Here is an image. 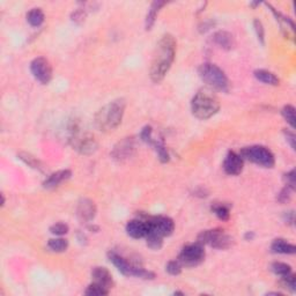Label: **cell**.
<instances>
[{
	"instance_id": "1",
	"label": "cell",
	"mask_w": 296,
	"mask_h": 296,
	"mask_svg": "<svg viewBox=\"0 0 296 296\" xmlns=\"http://www.w3.org/2000/svg\"><path fill=\"white\" fill-rule=\"evenodd\" d=\"M177 44L174 36L166 34L161 37L154 51L149 68V77L154 84H160L166 78L176 57Z\"/></svg>"
},
{
	"instance_id": "2",
	"label": "cell",
	"mask_w": 296,
	"mask_h": 296,
	"mask_svg": "<svg viewBox=\"0 0 296 296\" xmlns=\"http://www.w3.org/2000/svg\"><path fill=\"white\" fill-rule=\"evenodd\" d=\"M126 102L123 99H117L102 106L95 115V125L102 132L115 131L122 123L125 113Z\"/></svg>"
},
{
	"instance_id": "3",
	"label": "cell",
	"mask_w": 296,
	"mask_h": 296,
	"mask_svg": "<svg viewBox=\"0 0 296 296\" xmlns=\"http://www.w3.org/2000/svg\"><path fill=\"white\" fill-rule=\"evenodd\" d=\"M220 109L218 96L212 89L202 88L194 96L191 101V110L196 118L206 120L215 115Z\"/></svg>"
},
{
	"instance_id": "4",
	"label": "cell",
	"mask_w": 296,
	"mask_h": 296,
	"mask_svg": "<svg viewBox=\"0 0 296 296\" xmlns=\"http://www.w3.org/2000/svg\"><path fill=\"white\" fill-rule=\"evenodd\" d=\"M199 77L201 80L214 91L227 93L229 91V80L225 72L220 68L218 65L206 63L200 65L198 70Z\"/></svg>"
},
{
	"instance_id": "5",
	"label": "cell",
	"mask_w": 296,
	"mask_h": 296,
	"mask_svg": "<svg viewBox=\"0 0 296 296\" xmlns=\"http://www.w3.org/2000/svg\"><path fill=\"white\" fill-rule=\"evenodd\" d=\"M109 260L115 265L120 273L126 275V277H137L140 279H146V280H152V279L155 278V274L153 272L145 270L143 266H139V265L130 263L129 260L125 259V258L120 256L119 253L115 252V251H110L108 253Z\"/></svg>"
},
{
	"instance_id": "6",
	"label": "cell",
	"mask_w": 296,
	"mask_h": 296,
	"mask_svg": "<svg viewBox=\"0 0 296 296\" xmlns=\"http://www.w3.org/2000/svg\"><path fill=\"white\" fill-rule=\"evenodd\" d=\"M240 155L242 156L243 160L250 161L257 166L264 168H272L275 164L273 153L267 147L260 146V145L242 148Z\"/></svg>"
},
{
	"instance_id": "7",
	"label": "cell",
	"mask_w": 296,
	"mask_h": 296,
	"mask_svg": "<svg viewBox=\"0 0 296 296\" xmlns=\"http://www.w3.org/2000/svg\"><path fill=\"white\" fill-rule=\"evenodd\" d=\"M70 143L72 147L84 155L93 154L98 149V141L91 133L81 132L78 125L73 124L70 130Z\"/></svg>"
},
{
	"instance_id": "8",
	"label": "cell",
	"mask_w": 296,
	"mask_h": 296,
	"mask_svg": "<svg viewBox=\"0 0 296 296\" xmlns=\"http://www.w3.org/2000/svg\"><path fill=\"white\" fill-rule=\"evenodd\" d=\"M202 246L208 244L212 247L219 250H226L229 249L233 246L234 240L232 236L227 235L222 229H211V230H204L198 235V241Z\"/></svg>"
},
{
	"instance_id": "9",
	"label": "cell",
	"mask_w": 296,
	"mask_h": 296,
	"mask_svg": "<svg viewBox=\"0 0 296 296\" xmlns=\"http://www.w3.org/2000/svg\"><path fill=\"white\" fill-rule=\"evenodd\" d=\"M177 259L183 266H197V265L202 263L205 259L204 246L199 242L188 244V246H185L183 249H182L181 253L178 254Z\"/></svg>"
},
{
	"instance_id": "10",
	"label": "cell",
	"mask_w": 296,
	"mask_h": 296,
	"mask_svg": "<svg viewBox=\"0 0 296 296\" xmlns=\"http://www.w3.org/2000/svg\"><path fill=\"white\" fill-rule=\"evenodd\" d=\"M30 71L34 78L42 85H48L52 79V67L50 61L44 57H37L30 64Z\"/></svg>"
},
{
	"instance_id": "11",
	"label": "cell",
	"mask_w": 296,
	"mask_h": 296,
	"mask_svg": "<svg viewBox=\"0 0 296 296\" xmlns=\"http://www.w3.org/2000/svg\"><path fill=\"white\" fill-rule=\"evenodd\" d=\"M146 221L148 222V226H149V232L159 234L162 237L170 236L175 230V223L173 219L168 218V216H147Z\"/></svg>"
},
{
	"instance_id": "12",
	"label": "cell",
	"mask_w": 296,
	"mask_h": 296,
	"mask_svg": "<svg viewBox=\"0 0 296 296\" xmlns=\"http://www.w3.org/2000/svg\"><path fill=\"white\" fill-rule=\"evenodd\" d=\"M134 153H136V141L132 137H129L124 138L122 141H119L113 147L111 156L117 162H124V161L131 159L134 155Z\"/></svg>"
},
{
	"instance_id": "13",
	"label": "cell",
	"mask_w": 296,
	"mask_h": 296,
	"mask_svg": "<svg viewBox=\"0 0 296 296\" xmlns=\"http://www.w3.org/2000/svg\"><path fill=\"white\" fill-rule=\"evenodd\" d=\"M77 216L81 222H92L96 216V205L95 202L88 198H82L78 202Z\"/></svg>"
},
{
	"instance_id": "14",
	"label": "cell",
	"mask_w": 296,
	"mask_h": 296,
	"mask_svg": "<svg viewBox=\"0 0 296 296\" xmlns=\"http://www.w3.org/2000/svg\"><path fill=\"white\" fill-rule=\"evenodd\" d=\"M223 170L230 176H237L242 173L244 167V160L240 154L235 152H229L223 161Z\"/></svg>"
},
{
	"instance_id": "15",
	"label": "cell",
	"mask_w": 296,
	"mask_h": 296,
	"mask_svg": "<svg viewBox=\"0 0 296 296\" xmlns=\"http://www.w3.org/2000/svg\"><path fill=\"white\" fill-rule=\"evenodd\" d=\"M148 232H149V226H148L146 219L131 220L126 225L127 235L132 237V239H143V237H146Z\"/></svg>"
},
{
	"instance_id": "16",
	"label": "cell",
	"mask_w": 296,
	"mask_h": 296,
	"mask_svg": "<svg viewBox=\"0 0 296 296\" xmlns=\"http://www.w3.org/2000/svg\"><path fill=\"white\" fill-rule=\"evenodd\" d=\"M72 176V171L68 169H63L58 170L56 173L51 174L49 177L47 178L46 181L43 182V188L48 189V190H51V189H56L59 187L61 183L68 181Z\"/></svg>"
},
{
	"instance_id": "17",
	"label": "cell",
	"mask_w": 296,
	"mask_h": 296,
	"mask_svg": "<svg viewBox=\"0 0 296 296\" xmlns=\"http://www.w3.org/2000/svg\"><path fill=\"white\" fill-rule=\"evenodd\" d=\"M92 277L94 279V282L102 285L105 288H112L115 282H113L112 275L110 273L108 268L102 266H96L92 270Z\"/></svg>"
},
{
	"instance_id": "18",
	"label": "cell",
	"mask_w": 296,
	"mask_h": 296,
	"mask_svg": "<svg viewBox=\"0 0 296 296\" xmlns=\"http://www.w3.org/2000/svg\"><path fill=\"white\" fill-rule=\"evenodd\" d=\"M213 41H214L216 46H219L223 50H232L235 47V39H234V36L230 33L225 32V30L216 32L213 35Z\"/></svg>"
},
{
	"instance_id": "19",
	"label": "cell",
	"mask_w": 296,
	"mask_h": 296,
	"mask_svg": "<svg viewBox=\"0 0 296 296\" xmlns=\"http://www.w3.org/2000/svg\"><path fill=\"white\" fill-rule=\"evenodd\" d=\"M166 5V1H160V0H156V1H153L152 5H150L149 9H148L146 20H145V27H146V30H150L153 28L154 23L156 21L157 14L161 11V8Z\"/></svg>"
},
{
	"instance_id": "20",
	"label": "cell",
	"mask_w": 296,
	"mask_h": 296,
	"mask_svg": "<svg viewBox=\"0 0 296 296\" xmlns=\"http://www.w3.org/2000/svg\"><path fill=\"white\" fill-rule=\"evenodd\" d=\"M271 251L273 253L279 254H294L296 247L294 244L287 242L286 240L277 239L271 244Z\"/></svg>"
},
{
	"instance_id": "21",
	"label": "cell",
	"mask_w": 296,
	"mask_h": 296,
	"mask_svg": "<svg viewBox=\"0 0 296 296\" xmlns=\"http://www.w3.org/2000/svg\"><path fill=\"white\" fill-rule=\"evenodd\" d=\"M253 75L258 81L263 82L265 85L278 86L280 84V80H279L277 75L267 70H256L253 72Z\"/></svg>"
},
{
	"instance_id": "22",
	"label": "cell",
	"mask_w": 296,
	"mask_h": 296,
	"mask_svg": "<svg viewBox=\"0 0 296 296\" xmlns=\"http://www.w3.org/2000/svg\"><path fill=\"white\" fill-rule=\"evenodd\" d=\"M46 15L41 8H33L30 9L27 14V21L32 27H40L44 22Z\"/></svg>"
},
{
	"instance_id": "23",
	"label": "cell",
	"mask_w": 296,
	"mask_h": 296,
	"mask_svg": "<svg viewBox=\"0 0 296 296\" xmlns=\"http://www.w3.org/2000/svg\"><path fill=\"white\" fill-rule=\"evenodd\" d=\"M48 247L52 251V252H65L68 247V241L63 237H56V239H51L48 242Z\"/></svg>"
},
{
	"instance_id": "24",
	"label": "cell",
	"mask_w": 296,
	"mask_h": 296,
	"mask_svg": "<svg viewBox=\"0 0 296 296\" xmlns=\"http://www.w3.org/2000/svg\"><path fill=\"white\" fill-rule=\"evenodd\" d=\"M18 157L21 161H23L27 166H29L30 168H33V169H36V170H40L42 171L43 170V164L41 161L35 157L32 154L29 153H26V152H21L18 154Z\"/></svg>"
},
{
	"instance_id": "25",
	"label": "cell",
	"mask_w": 296,
	"mask_h": 296,
	"mask_svg": "<svg viewBox=\"0 0 296 296\" xmlns=\"http://www.w3.org/2000/svg\"><path fill=\"white\" fill-rule=\"evenodd\" d=\"M146 243L152 250H160L163 246V237L154 232H148L146 236Z\"/></svg>"
},
{
	"instance_id": "26",
	"label": "cell",
	"mask_w": 296,
	"mask_h": 296,
	"mask_svg": "<svg viewBox=\"0 0 296 296\" xmlns=\"http://www.w3.org/2000/svg\"><path fill=\"white\" fill-rule=\"evenodd\" d=\"M271 271L273 272L274 274L279 275V277H285V275H288L292 273V267L291 265L281 263V261H274L273 264L271 265Z\"/></svg>"
},
{
	"instance_id": "27",
	"label": "cell",
	"mask_w": 296,
	"mask_h": 296,
	"mask_svg": "<svg viewBox=\"0 0 296 296\" xmlns=\"http://www.w3.org/2000/svg\"><path fill=\"white\" fill-rule=\"evenodd\" d=\"M86 295H92V296H101V295H108L109 289L103 287L102 285L98 284V282H93L92 285H89L87 289L85 291Z\"/></svg>"
},
{
	"instance_id": "28",
	"label": "cell",
	"mask_w": 296,
	"mask_h": 296,
	"mask_svg": "<svg viewBox=\"0 0 296 296\" xmlns=\"http://www.w3.org/2000/svg\"><path fill=\"white\" fill-rule=\"evenodd\" d=\"M281 113H282V116H284V118L286 119V122H287L289 125H291L292 129H295L296 118H295V108H294V106L291 105V104L285 105L281 110Z\"/></svg>"
},
{
	"instance_id": "29",
	"label": "cell",
	"mask_w": 296,
	"mask_h": 296,
	"mask_svg": "<svg viewBox=\"0 0 296 296\" xmlns=\"http://www.w3.org/2000/svg\"><path fill=\"white\" fill-rule=\"evenodd\" d=\"M212 211L222 221H227L230 216L229 207L225 204H214L212 206Z\"/></svg>"
},
{
	"instance_id": "30",
	"label": "cell",
	"mask_w": 296,
	"mask_h": 296,
	"mask_svg": "<svg viewBox=\"0 0 296 296\" xmlns=\"http://www.w3.org/2000/svg\"><path fill=\"white\" fill-rule=\"evenodd\" d=\"M280 284L282 285V287L287 288L288 291H291L292 293L296 292V280H295V275L293 273L285 275V277H281Z\"/></svg>"
},
{
	"instance_id": "31",
	"label": "cell",
	"mask_w": 296,
	"mask_h": 296,
	"mask_svg": "<svg viewBox=\"0 0 296 296\" xmlns=\"http://www.w3.org/2000/svg\"><path fill=\"white\" fill-rule=\"evenodd\" d=\"M68 230H70V228H68V226L64 222H57L50 227V233L52 234V235H56V236L66 235V234L68 233Z\"/></svg>"
},
{
	"instance_id": "32",
	"label": "cell",
	"mask_w": 296,
	"mask_h": 296,
	"mask_svg": "<svg viewBox=\"0 0 296 296\" xmlns=\"http://www.w3.org/2000/svg\"><path fill=\"white\" fill-rule=\"evenodd\" d=\"M182 268H183V265L178 261V259H176V260H170L169 263L167 264L166 271L170 275H178L182 273Z\"/></svg>"
},
{
	"instance_id": "33",
	"label": "cell",
	"mask_w": 296,
	"mask_h": 296,
	"mask_svg": "<svg viewBox=\"0 0 296 296\" xmlns=\"http://www.w3.org/2000/svg\"><path fill=\"white\" fill-rule=\"evenodd\" d=\"M253 28H254V32H256L258 41H259V42L264 46L265 44V29H264V26H263V23H261L260 20H258V19L254 20Z\"/></svg>"
},
{
	"instance_id": "34",
	"label": "cell",
	"mask_w": 296,
	"mask_h": 296,
	"mask_svg": "<svg viewBox=\"0 0 296 296\" xmlns=\"http://www.w3.org/2000/svg\"><path fill=\"white\" fill-rule=\"evenodd\" d=\"M86 16H87V12L84 8H78L71 14V20L77 25H81L85 22Z\"/></svg>"
},
{
	"instance_id": "35",
	"label": "cell",
	"mask_w": 296,
	"mask_h": 296,
	"mask_svg": "<svg viewBox=\"0 0 296 296\" xmlns=\"http://www.w3.org/2000/svg\"><path fill=\"white\" fill-rule=\"evenodd\" d=\"M292 191H293V189L289 188L288 185H286V187L280 191V194L278 195L279 202H281V204H286V202H288L289 200H291Z\"/></svg>"
},
{
	"instance_id": "36",
	"label": "cell",
	"mask_w": 296,
	"mask_h": 296,
	"mask_svg": "<svg viewBox=\"0 0 296 296\" xmlns=\"http://www.w3.org/2000/svg\"><path fill=\"white\" fill-rule=\"evenodd\" d=\"M285 181H286V185H288L289 188H292L293 190H295V170L292 169L291 171H288L287 174L285 175Z\"/></svg>"
},
{
	"instance_id": "37",
	"label": "cell",
	"mask_w": 296,
	"mask_h": 296,
	"mask_svg": "<svg viewBox=\"0 0 296 296\" xmlns=\"http://www.w3.org/2000/svg\"><path fill=\"white\" fill-rule=\"evenodd\" d=\"M285 133V137H286V140L288 141L289 145H291L292 149H296V137H295V133L293 132V131H289V130H285L284 131Z\"/></svg>"
},
{
	"instance_id": "38",
	"label": "cell",
	"mask_w": 296,
	"mask_h": 296,
	"mask_svg": "<svg viewBox=\"0 0 296 296\" xmlns=\"http://www.w3.org/2000/svg\"><path fill=\"white\" fill-rule=\"evenodd\" d=\"M284 220L286 221V223H288V225H293V223H294V220H295L294 212H293V211L285 212Z\"/></svg>"
},
{
	"instance_id": "39",
	"label": "cell",
	"mask_w": 296,
	"mask_h": 296,
	"mask_svg": "<svg viewBox=\"0 0 296 296\" xmlns=\"http://www.w3.org/2000/svg\"><path fill=\"white\" fill-rule=\"evenodd\" d=\"M253 237H254V234H253L252 232H247V233L246 234V240H247V241L253 240Z\"/></svg>"
},
{
	"instance_id": "40",
	"label": "cell",
	"mask_w": 296,
	"mask_h": 296,
	"mask_svg": "<svg viewBox=\"0 0 296 296\" xmlns=\"http://www.w3.org/2000/svg\"><path fill=\"white\" fill-rule=\"evenodd\" d=\"M1 205L2 206L5 205V197H4V195H1Z\"/></svg>"
}]
</instances>
